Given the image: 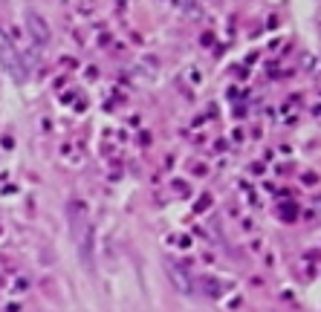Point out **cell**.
Masks as SVG:
<instances>
[{
    "label": "cell",
    "instance_id": "7a4b0ae2",
    "mask_svg": "<svg viewBox=\"0 0 321 312\" xmlns=\"http://www.w3.org/2000/svg\"><path fill=\"white\" fill-rule=\"evenodd\" d=\"M26 32H29V38H32L38 46H49V41H52L49 23L44 21V15H38L35 9L26 12Z\"/></svg>",
    "mask_w": 321,
    "mask_h": 312
},
{
    "label": "cell",
    "instance_id": "3957f363",
    "mask_svg": "<svg viewBox=\"0 0 321 312\" xmlns=\"http://www.w3.org/2000/svg\"><path fill=\"white\" fill-rule=\"evenodd\" d=\"M168 269H171V277H174V283L180 286V292L188 295V292H191V280H188V275H185V269L180 263H171Z\"/></svg>",
    "mask_w": 321,
    "mask_h": 312
},
{
    "label": "cell",
    "instance_id": "6da1fadb",
    "mask_svg": "<svg viewBox=\"0 0 321 312\" xmlns=\"http://www.w3.org/2000/svg\"><path fill=\"white\" fill-rule=\"evenodd\" d=\"M0 67L9 72L15 84H23V81H26V75H29V69H26V61H23V55L18 52L15 41H12V38L3 32V29H0Z\"/></svg>",
    "mask_w": 321,
    "mask_h": 312
}]
</instances>
